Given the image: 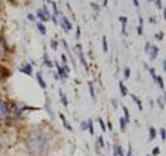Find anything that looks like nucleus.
Masks as SVG:
<instances>
[{
	"mask_svg": "<svg viewBox=\"0 0 166 156\" xmlns=\"http://www.w3.org/2000/svg\"><path fill=\"white\" fill-rule=\"evenodd\" d=\"M27 147L29 149V151L31 153H33V154H35V155L43 154V153H45L47 151V149L49 147L48 137L43 132L35 131L28 138Z\"/></svg>",
	"mask_w": 166,
	"mask_h": 156,
	"instance_id": "1",
	"label": "nucleus"
},
{
	"mask_svg": "<svg viewBox=\"0 0 166 156\" xmlns=\"http://www.w3.org/2000/svg\"><path fill=\"white\" fill-rule=\"evenodd\" d=\"M9 114V107L7 103L3 100H0V120H4Z\"/></svg>",
	"mask_w": 166,
	"mask_h": 156,
	"instance_id": "2",
	"label": "nucleus"
},
{
	"mask_svg": "<svg viewBox=\"0 0 166 156\" xmlns=\"http://www.w3.org/2000/svg\"><path fill=\"white\" fill-rule=\"evenodd\" d=\"M159 52V48L157 46H151V49L149 50V54L151 56V59H155L158 55Z\"/></svg>",
	"mask_w": 166,
	"mask_h": 156,
	"instance_id": "3",
	"label": "nucleus"
},
{
	"mask_svg": "<svg viewBox=\"0 0 166 156\" xmlns=\"http://www.w3.org/2000/svg\"><path fill=\"white\" fill-rule=\"evenodd\" d=\"M59 117H60L61 121H62V124H63V127L65 128V129H68L69 131H73V127L69 124V122L67 121V119H65V117L61 114V112H59Z\"/></svg>",
	"mask_w": 166,
	"mask_h": 156,
	"instance_id": "4",
	"label": "nucleus"
},
{
	"mask_svg": "<svg viewBox=\"0 0 166 156\" xmlns=\"http://www.w3.org/2000/svg\"><path fill=\"white\" fill-rule=\"evenodd\" d=\"M55 66H56V68H57V71H58V75H59V77H60V78H67V77H68V73L64 71V69H63V68H61L60 66L58 65V62H56V61H55Z\"/></svg>",
	"mask_w": 166,
	"mask_h": 156,
	"instance_id": "5",
	"label": "nucleus"
},
{
	"mask_svg": "<svg viewBox=\"0 0 166 156\" xmlns=\"http://www.w3.org/2000/svg\"><path fill=\"white\" fill-rule=\"evenodd\" d=\"M36 78H37V81H39V84L40 85V87H43V89H46V87H47V83L45 82V80H44V78H43L42 72H37V73H36Z\"/></svg>",
	"mask_w": 166,
	"mask_h": 156,
	"instance_id": "6",
	"label": "nucleus"
},
{
	"mask_svg": "<svg viewBox=\"0 0 166 156\" xmlns=\"http://www.w3.org/2000/svg\"><path fill=\"white\" fill-rule=\"evenodd\" d=\"M62 22H64V23H62V24H61V26H62V28H63V29H64L65 31H67V32H68V30L72 29V23H71V22L69 21L65 17L62 18Z\"/></svg>",
	"mask_w": 166,
	"mask_h": 156,
	"instance_id": "7",
	"label": "nucleus"
},
{
	"mask_svg": "<svg viewBox=\"0 0 166 156\" xmlns=\"http://www.w3.org/2000/svg\"><path fill=\"white\" fill-rule=\"evenodd\" d=\"M20 71L23 72V73H25V74H27V75H30V76L32 75V68H31V66L28 65V64L25 65L23 68H21Z\"/></svg>",
	"mask_w": 166,
	"mask_h": 156,
	"instance_id": "8",
	"label": "nucleus"
},
{
	"mask_svg": "<svg viewBox=\"0 0 166 156\" xmlns=\"http://www.w3.org/2000/svg\"><path fill=\"white\" fill-rule=\"evenodd\" d=\"M156 135H157V130H156L154 127H151L149 129V142H151V140H154Z\"/></svg>",
	"mask_w": 166,
	"mask_h": 156,
	"instance_id": "9",
	"label": "nucleus"
},
{
	"mask_svg": "<svg viewBox=\"0 0 166 156\" xmlns=\"http://www.w3.org/2000/svg\"><path fill=\"white\" fill-rule=\"evenodd\" d=\"M59 96H60V101L61 103L63 104L64 107H68V105H69V101H68V99H67V96L64 95L63 93H62V90H59Z\"/></svg>",
	"mask_w": 166,
	"mask_h": 156,
	"instance_id": "10",
	"label": "nucleus"
},
{
	"mask_svg": "<svg viewBox=\"0 0 166 156\" xmlns=\"http://www.w3.org/2000/svg\"><path fill=\"white\" fill-rule=\"evenodd\" d=\"M131 97H132V100H133V101L136 103L137 106H138L139 110H142L143 107H142V103H141V101H140V99L138 98V97H136L135 95H133V94H132V95H131Z\"/></svg>",
	"mask_w": 166,
	"mask_h": 156,
	"instance_id": "11",
	"label": "nucleus"
},
{
	"mask_svg": "<svg viewBox=\"0 0 166 156\" xmlns=\"http://www.w3.org/2000/svg\"><path fill=\"white\" fill-rule=\"evenodd\" d=\"M118 85H120V90L121 95H123L124 97H125V96H127V94H128V90H127V87H126V85L124 84L123 81H120Z\"/></svg>",
	"mask_w": 166,
	"mask_h": 156,
	"instance_id": "12",
	"label": "nucleus"
},
{
	"mask_svg": "<svg viewBox=\"0 0 166 156\" xmlns=\"http://www.w3.org/2000/svg\"><path fill=\"white\" fill-rule=\"evenodd\" d=\"M155 81H156V83H157L158 85L160 86V89L164 90V82H163V78H162L161 76H156V79H155Z\"/></svg>",
	"mask_w": 166,
	"mask_h": 156,
	"instance_id": "13",
	"label": "nucleus"
},
{
	"mask_svg": "<svg viewBox=\"0 0 166 156\" xmlns=\"http://www.w3.org/2000/svg\"><path fill=\"white\" fill-rule=\"evenodd\" d=\"M143 19L140 17L139 18V26H138V28H137V31H138V34L139 36H142V33H143Z\"/></svg>",
	"mask_w": 166,
	"mask_h": 156,
	"instance_id": "14",
	"label": "nucleus"
},
{
	"mask_svg": "<svg viewBox=\"0 0 166 156\" xmlns=\"http://www.w3.org/2000/svg\"><path fill=\"white\" fill-rule=\"evenodd\" d=\"M120 20L121 21V23H123V28H121V31H123V33H126V26H127L128 19L126 17H120Z\"/></svg>",
	"mask_w": 166,
	"mask_h": 156,
	"instance_id": "15",
	"label": "nucleus"
},
{
	"mask_svg": "<svg viewBox=\"0 0 166 156\" xmlns=\"http://www.w3.org/2000/svg\"><path fill=\"white\" fill-rule=\"evenodd\" d=\"M37 17H39L42 21H47V20H48V18L45 16V12H44L42 9H39V11H37Z\"/></svg>",
	"mask_w": 166,
	"mask_h": 156,
	"instance_id": "16",
	"label": "nucleus"
},
{
	"mask_svg": "<svg viewBox=\"0 0 166 156\" xmlns=\"http://www.w3.org/2000/svg\"><path fill=\"white\" fill-rule=\"evenodd\" d=\"M120 126L121 131H125V130H126L127 122H126V120H125V118H120Z\"/></svg>",
	"mask_w": 166,
	"mask_h": 156,
	"instance_id": "17",
	"label": "nucleus"
},
{
	"mask_svg": "<svg viewBox=\"0 0 166 156\" xmlns=\"http://www.w3.org/2000/svg\"><path fill=\"white\" fill-rule=\"evenodd\" d=\"M88 86H89V92H90V96H92V100H96V94H95V89L92 82H88Z\"/></svg>",
	"mask_w": 166,
	"mask_h": 156,
	"instance_id": "18",
	"label": "nucleus"
},
{
	"mask_svg": "<svg viewBox=\"0 0 166 156\" xmlns=\"http://www.w3.org/2000/svg\"><path fill=\"white\" fill-rule=\"evenodd\" d=\"M87 123H88V130H89V133L92 135V134L95 133V129H93V123H92V119H89Z\"/></svg>",
	"mask_w": 166,
	"mask_h": 156,
	"instance_id": "19",
	"label": "nucleus"
},
{
	"mask_svg": "<svg viewBox=\"0 0 166 156\" xmlns=\"http://www.w3.org/2000/svg\"><path fill=\"white\" fill-rule=\"evenodd\" d=\"M123 110H124V112H125V120H126V122H127V124L129 123L130 122V114H129V110H128V108L127 107H123Z\"/></svg>",
	"mask_w": 166,
	"mask_h": 156,
	"instance_id": "20",
	"label": "nucleus"
},
{
	"mask_svg": "<svg viewBox=\"0 0 166 156\" xmlns=\"http://www.w3.org/2000/svg\"><path fill=\"white\" fill-rule=\"evenodd\" d=\"M46 109H47V111H48V114H50V117L53 118V111L51 109V106H50V101H49V100H47V101H46Z\"/></svg>",
	"mask_w": 166,
	"mask_h": 156,
	"instance_id": "21",
	"label": "nucleus"
},
{
	"mask_svg": "<svg viewBox=\"0 0 166 156\" xmlns=\"http://www.w3.org/2000/svg\"><path fill=\"white\" fill-rule=\"evenodd\" d=\"M36 26H37V28H39V30L40 31V33H42V34H46L47 29H46V27L44 26V25H43L42 23H37V24H36Z\"/></svg>",
	"mask_w": 166,
	"mask_h": 156,
	"instance_id": "22",
	"label": "nucleus"
},
{
	"mask_svg": "<svg viewBox=\"0 0 166 156\" xmlns=\"http://www.w3.org/2000/svg\"><path fill=\"white\" fill-rule=\"evenodd\" d=\"M79 56H80L81 62H82V64H83L84 68H85L86 70H88V67H87V62H86V60H85V58H84V55H83V53H82V52H80V53H79Z\"/></svg>",
	"mask_w": 166,
	"mask_h": 156,
	"instance_id": "23",
	"label": "nucleus"
},
{
	"mask_svg": "<svg viewBox=\"0 0 166 156\" xmlns=\"http://www.w3.org/2000/svg\"><path fill=\"white\" fill-rule=\"evenodd\" d=\"M114 148H115V151H116L117 155H120V156H124V152H123V149H121V147H120V146L115 145V146H114Z\"/></svg>",
	"mask_w": 166,
	"mask_h": 156,
	"instance_id": "24",
	"label": "nucleus"
},
{
	"mask_svg": "<svg viewBox=\"0 0 166 156\" xmlns=\"http://www.w3.org/2000/svg\"><path fill=\"white\" fill-rule=\"evenodd\" d=\"M103 50H104V52H107V51H108L107 39H106V36H103Z\"/></svg>",
	"mask_w": 166,
	"mask_h": 156,
	"instance_id": "25",
	"label": "nucleus"
},
{
	"mask_svg": "<svg viewBox=\"0 0 166 156\" xmlns=\"http://www.w3.org/2000/svg\"><path fill=\"white\" fill-rule=\"evenodd\" d=\"M160 133H161L162 140L165 142V140H166V129H164V128H161V129H160Z\"/></svg>",
	"mask_w": 166,
	"mask_h": 156,
	"instance_id": "26",
	"label": "nucleus"
},
{
	"mask_svg": "<svg viewBox=\"0 0 166 156\" xmlns=\"http://www.w3.org/2000/svg\"><path fill=\"white\" fill-rule=\"evenodd\" d=\"M80 127H81V130L85 131V130L88 129V123H87V122H82V123L80 124Z\"/></svg>",
	"mask_w": 166,
	"mask_h": 156,
	"instance_id": "27",
	"label": "nucleus"
},
{
	"mask_svg": "<svg viewBox=\"0 0 166 156\" xmlns=\"http://www.w3.org/2000/svg\"><path fill=\"white\" fill-rule=\"evenodd\" d=\"M45 64H47L46 66H48V67H50V68L53 67V64H52V61L49 59L48 55H46V56H45Z\"/></svg>",
	"mask_w": 166,
	"mask_h": 156,
	"instance_id": "28",
	"label": "nucleus"
},
{
	"mask_svg": "<svg viewBox=\"0 0 166 156\" xmlns=\"http://www.w3.org/2000/svg\"><path fill=\"white\" fill-rule=\"evenodd\" d=\"M99 123H100V126H101L102 130L104 131V132H106V126H105V124H104V121H103L101 118L99 119Z\"/></svg>",
	"mask_w": 166,
	"mask_h": 156,
	"instance_id": "29",
	"label": "nucleus"
},
{
	"mask_svg": "<svg viewBox=\"0 0 166 156\" xmlns=\"http://www.w3.org/2000/svg\"><path fill=\"white\" fill-rule=\"evenodd\" d=\"M130 73H131V70L129 68H126L125 69V73H124V75H125V78L126 79H128V78L130 77Z\"/></svg>",
	"mask_w": 166,
	"mask_h": 156,
	"instance_id": "30",
	"label": "nucleus"
},
{
	"mask_svg": "<svg viewBox=\"0 0 166 156\" xmlns=\"http://www.w3.org/2000/svg\"><path fill=\"white\" fill-rule=\"evenodd\" d=\"M159 153H160V148H159V147H156V148H154V150H153L152 154L156 156V155H158Z\"/></svg>",
	"mask_w": 166,
	"mask_h": 156,
	"instance_id": "31",
	"label": "nucleus"
},
{
	"mask_svg": "<svg viewBox=\"0 0 166 156\" xmlns=\"http://www.w3.org/2000/svg\"><path fill=\"white\" fill-rule=\"evenodd\" d=\"M149 73H151V75L153 76V78H154V80H155V79H156V72H155V69H154V68H149Z\"/></svg>",
	"mask_w": 166,
	"mask_h": 156,
	"instance_id": "32",
	"label": "nucleus"
},
{
	"mask_svg": "<svg viewBox=\"0 0 166 156\" xmlns=\"http://www.w3.org/2000/svg\"><path fill=\"white\" fill-rule=\"evenodd\" d=\"M163 36H164V33L162 32V31H161V32L159 33V34H156V37H157L159 41H162V40H163Z\"/></svg>",
	"mask_w": 166,
	"mask_h": 156,
	"instance_id": "33",
	"label": "nucleus"
},
{
	"mask_svg": "<svg viewBox=\"0 0 166 156\" xmlns=\"http://www.w3.org/2000/svg\"><path fill=\"white\" fill-rule=\"evenodd\" d=\"M156 4L158 8H162V0H156Z\"/></svg>",
	"mask_w": 166,
	"mask_h": 156,
	"instance_id": "34",
	"label": "nucleus"
},
{
	"mask_svg": "<svg viewBox=\"0 0 166 156\" xmlns=\"http://www.w3.org/2000/svg\"><path fill=\"white\" fill-rule=\"evenodd\" d=\"M151 46H152V45H151L149 43H146V44H145V52H146V53H149V50L151 49Z\"/></svg>",
	"mask_w": 166,
	"mask_h": 156,
	"instance_id": "35",
	"label": "nucleus"
},
{
	"mask_svg": "<svg viewBox=\"0 0 166 156\" xmlns=\"http://www.w3.org/2000/svg\"><path fill=\"white\" fill-rule=\"evenodd\" d=\"M52 4H53V9H54V12H55V15H57V14H58V11H57V6H56V4H55L54 2H53Z\"/></svg>",
	"mask_w": 166,
	"mask_h": 156,
	"instance_id": "36",
	"label": "nucleus"
},
{
	"mask_svg": "<svg viewBox=\"0 0 166 156\" xmlns=\"http://www.w3.org/2000/svg\"><path fill=\"white\" fill-rule=\"evenodd\" d=\"M127 156H132V148H131V145H129V150H128Z\"/></svg>",
	"mask_w": 166,
	"mask_h": 156,
	"instance_id": "37",
	"label": "nucleus"
},
{
	"mask_svg": "<svg viewBox=\"0 0 166 156\" xmlns=\"http://www.w3.org/2000/svg\"><path fill=\"white\" fill-rule=\"evenodd\" d=\"M99 143L101 144V147H104V140H103V137L102 136L99 137Z\"/></svg>",
	"mask_w": 166,
	"mask_h": 156,
	"instance_id": "38",
	"label": "nucleus"
},
{
	"mask_svg": "<svg viewBox=\"0 0 166 156\" xmlns=\"http://www.w3.org/2000/svg\"><path fill=\"white\" fill-rule=\"evenodd\" d=\"M80 34H81V32H80V27L78 26V27H77V34H76V37H77V39H79Z\"/></svg>",
	"mask_w": 166,
	"mask_h": 156,
	"instance_id": "39",
	"label": "nucleus"
},
{
	"mask_svg": "<svg viewBox=\"0 0 166 156\" xmlns=\"http://www.w3.org/2000/svg\"><path fill=\"white\" fill-rule=\"evenodd\" d=\"M132 1L134 2V5H135L136 7H138V6H139V2H138V0H132Z\"/></svg>",
	"mask_w": 166,
	"mask_h": 156,
	"instance_id": "40",
	"label": "nucleus"
},
{
	"mask_svg": "<svg viewBox=\"0 0 166 156\" xmlns=\"http://www.w3.org/2000/svg\"><path fill=\"white\" fill-rule=\"evenodd\" d=\"M61 58H62V60H63L64 64H67V57H65V55H64V54H62V55H61Z\"/></svg>",
	"mask_w": 166,
	"mask_h": 156,
	"instance_id": "41",
	"label": "nucleus"
},
{
	"mask_svg": "<svg viewBox=\"0 0 166 156\" xmlns=\"http://www.w3.org/2000/svg\"><path fill=\"white\" fill-rule=\"evenodd\" d=\"M163 70L164 71L166 70V58L164 59V61H163Z\"/></svg>",
	"mask_w": 166,
	"mask_h": 156,
	"instance_id": "42",
	"label": "nucleus"
},
{
	"mask_svg": "<svg viewBox=\"0 0 166 156\" xmlns=\"http://www.w3.org/2000/svg\"><path fill=\"white\" fill-rule=\"evenodd\" d=\"M28 19H30V20H34V17L30 14V15H28Z\"/></svg>",
	"mask_w": 166,
	"mask_h": 156,
	"instance_id": "43",
	"label": "nucleus"
},
{
	"mask_svg": "<svg viewBox=\"0 0 166 156\" xmlns=\"http://www.w3.org/2000/svg\"><path fill=\"white\" fill-rule=\"evenodd\" d=\"M113 156H118L117 153H116V151H115V148H114V150H113Z\"/></svg>",
	"mask_w": 166,
	"mask_h": 156,
	"instance_id": "44",
	"label": "nucleus"
},
{
	"mask_svg": "<svg viewBox=\"0 0 166 156\" xmlns=\"http://www.w3.org/2000/svg\"><path fill=\"white\" fill-rule=\"evenodd\" d=\"M164 19H165V20H166V8H164Z\"/></svg>",
	"mask_w": 166,
	"mask_h": 156,
	"instance_id": "45",
	"label": "nucleus"
},
{
	"mask_svg": "<svg viewBox=\"0 0 166 156\" xmlns=\"http://www.w3.org/2000/svg\"><path fill=\"white\" fill-rule=\"evenodd\" d=\"M108 126H109V129H111V128H112V126H111V123H110V122H109V121H108Z\"/></svg>",
	"mask_w": 166,
	"mask_h": 156,
	"instance_id": "46",
	"label": "nucleus"
},
{
	"mask_svg": "<svg viewBox=\"0 0 166 156\" xmlns=\"http://www.w3.org/2000/svg\"><path fill=\"white\" fill-rule=\"evenodd\" d=\"M107 3H108V0H104V6L107 5Z\"/></svg>",
	"mask_w": 166,
	"mask_h": 156,
	"instance_id": "47",
	"label": "nucleus"
},
{
	"mask_svg": "<svg viewBox=\"0 0 166 156\" xmlns=\"http://www.w3.org/2000/svg\"><path fill=\"white\" fill-rule=\"evenodd\" d=\"M163 99H164V101H166V92H165V95H164V98Z\"/></svg>",
	"mask_w": 166,
	"mask_h": 156,
	"instance_id": "48",
	"label": "nucleus"
},
{
	"mask_svg": "<svg viewBox=\"0 0 166 156\" xmlns=\"http://www.w3.org/2000/svg\"><path fill=\"white\" fill-rule=\"evenodd\" d=\"M148 1H153V0H148Z\"/></svg>",
	"mask_w": 166,
	"mask_h": 156,
	"instance_id": "49",
	"label": "nucleus"
},
{
	"mask_svg": "<svg viewBox=\"0 0 166 156\" xmlns=\"http://www.w3.org/2000/svg\"><path fill=\"white\" fill-rule=\"evenodd\" d=\"M146 156H151V155H146Z\"/></svg>",
	"mask_w": 166,
	"mask_h": 156,
	"instance_id": "50",
	"label": "nucleus"
}]
</instances>
